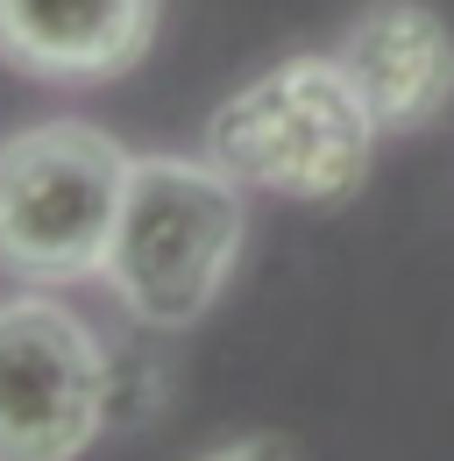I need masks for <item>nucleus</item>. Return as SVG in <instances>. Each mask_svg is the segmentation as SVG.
Instances as JSON below:
<instances>
[{"label": "nucleus", "mask_w": 454, "mask_h": 461, "mask_svg": "<svg viewBox=\"0 0 454 461\" xmlns=\"http://www.w3.org/2000/svg\"><path fill=\"white\" fill-rule=\"evenodd\" d=\"M249 206L241 177H227L213 157H135L128 192L114 213V241L100 277L142 327H192L241 263Z\"/></svg>", "instance_id": "f257e3e1"}, {"label": "nucleus", "mask_w": 454, "mask_h": 461, "mask_svg": "<svg viewBox=\"0 0 454 461\" xmlns=\"http://www.w3.org/2000/svg\"><path fill=\"white\" fill-rule=\"evenodd\" d=\"M377 135L384 128L369 121L340 58H284L221 100L206 121V157L256 192L340 206L369 185Z\"/></svg>", "instance_id": "f03ea898"}, {"label": "nucleus", "mask_w": 454, "mask_h": 461, "mask_svg": "<svg viewBox=\"0 0 454 461\" xmlns=\"http://www.w3.org/2000/svg\"><path fill=\"white\" fill-rule=\"evenodd\" d=\"M128 149L93 121H36L0 142V270L22 285H78L107 263L128 192Z\"/></svg>", "instance_id": "7ed1b4c3"}, {"label": "nucleus", "mask_w": 454, "mask_h": 461, "mask_svg": "<svg viewBox=\"0 0 454 461\" xmlns=\"http://www.w3.org/2000/svg\"><path fill=\"white\" fill-rule=\"evenodd\" d=\"M114 411L100 334L50 291L0 298V461H78Z\"/></svg>", "instance_id": "20e7f679"}, {"label": "nucleus", "mask_w": 454, "mask_h": 461, "mask_svg": "<svg viewBox=\"0 0 454 461\" xmlns=\"http://www.w3.org/2000/svg\"><path fill=\"white\" fill-rule=\"evenodd\" d=\"M334 58L384 135L433 128L454 107V29L426 0H369Z\"/></svg>", "instance_id": "39448f33"}, {"label": "nucleus", "mask_w": 454, "mask_h": 461, "mask_svg": "<svg viewBox=\"0 0 454 461\" xmlns=\"http://www.w3.org/2000/svg\"><path fill=\"white\" fill-rule=\"evenodd\" d=\"M164 0H0V58L29 78L100 86L150 58Z\"/></svg>", "instance_id": "423d86ee"}, {"label": "nucleus", "mask_w": 454, "mask_h": 461, "mask_svg": "<svg viewBox=\"0 0 454 461\" xmlns=\"http://www.w3.org/2000/svg\"><path fill=\"white\" fill-rule=\"evenodd\" d=\"M199 461H291V447L270 440V433H256V440H227V447H213V455H199Z\"/></svg>", "instance_id": "0eeeda50"}]
</instances>
